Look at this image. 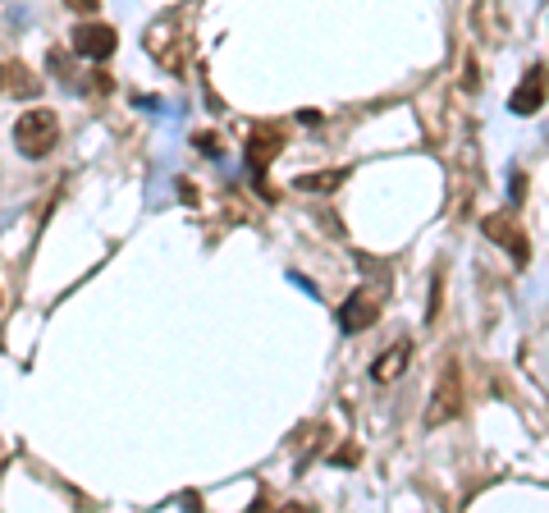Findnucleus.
<instances>
[{
	"label": "nucleus",
	"mask_w": 549,
	"mask_h": 513,
	"mask_svg": "<svg viewBox=\"0 0 549 513\" xmlns=\"http://www.w3.org/2000/svg\"><path fill=\"white\" fill-rule=\"evenodd\" d=\"M14 147H19L28 161H42V156H51L55 147H60V120H55V110H28V115H19V124H14Z\"/></svg>",
	"instance_id": "f257e3e1"
},
{
	"label": "nucleus",
	"mask_w": 549,
	"mask_h": 513,
	"mask_svg": "<svg viewBox=\"0 0 549 513\" xmlns=\"http://www.w3.org/2000/svg\"><path fill=\"white\" fill-rule=\"evenodd\" d=\"M463 413V376H458V367H444V376H440V385H435V404H431V413H426V422L431 426H444L449 417H458Z\"/></svg>",
	"instance_id": "f03ea898"
},
{
	"label": "nucleus",
	"mask_w": 549,
	"mask_h": 513,
	"mask_svg": "<svg viewBox=\"0 0 549 513\" xmlns=\"http://www.w3.org/2000/svg\"><path fill=\"white\" fill-rule=\"evenodd\" d=\"M115 46H119V33L110 23H78L74 28V51L83 55V60H110Z\"/></svg>",
	"instance_id": "7ed1b4c3"
},
{
	"label": "nucleus",
	"mask_w": 549,
	"mask_h": 513,
	"mask_svg": "<svg viewBox=\"0 0 549 513\" xmlns=\"http://www.w3.org/2000/svg\"><path fill=\"white\" fill-rule=\"evenodd\" d=\"M37 92H42V78H37L33 69L23 65V60H5V65H0V97L33 101Z\"/></svg>",
	"instance_id": "20e7f679"
},
{
	"label": "nucleus",
	"mask_w": 549,
	"mask_h": 513,
	"mask_svg": "<svg viewBox=\"0 0 549 513\" xmlns=\"http://www.w3.org/2000/svg\"><path fill=\"white\" fill-rule=\"evenodd\" d=\"M485 234L504 243V248L513 252V262H517V266H527V262H531V243H527V234L517 230V220H508V216H490V220H485Z\"/></svg>",
	"instance_id": "39448f33"
},
{
	"label": "nucleus",
	"mask_w": 549,
	"mask_h": 513,
	"mask_svg": "<svg viewBox=\"0 0 549 513\" xmlns=\"http://www.w3.org/2000/svg\"><path fill=\"white\" fill-rule=\"evenodd\" d=\"M508 106L517 110V115H536L540 106H545V65H536L527 78H522V88L513 92V101Z\"/></svg>",
	"instance_id": "423d86ee"
},
{
	"label": "nucleus",
	"mask_w": 549,
	"mask_h": 513,
	"mask_svg": "<svg viewBox=\"0 0 549 513\" xmlns=\"http://www.w3.org/2000/svg\"><path fill=\"white\" fill-rule=\"evenodd\" d=\"M280 147H284V133H280V129H257V133H252V147H248L252 170L261 175L270 156H280Z\"/></svg>",
	"instance_id": "0eeeda50"
},
{
	"label": "nucleus",
	"mask_w": 549,
	"mask_h": 513,
	"mask_svg": "<svg viewBox=\"0 0 549 513\" xmlns=\"http://www.w3.org/2000/svg\"><path fill=\"white\" fill-rule=\"evenodd\" d=\"M408 353H412V344H408V339H399L389 353H380V362L371 367V376H376V381H394V376L408 367Z\"/></svg>",
	"instance_id": "6e6552de"
},
{
	"label": "nucleus",
	"mask_w": 549,
	"mask_h": 513,
	"mask_svg": "<svg viewBox=\"0 0 549 513\" xmlns=\"http://www.w3.org/2000/svg\"><path fill=\"white\" fill-rule=\"evenodd\" d=\"M376 321V303L371 298H353V303H344V330H366Z\"/></svg>",
	"instance_id": "1a4fd4ad"
},
{
	"label": "nucleus",
	"mask_w": 549,
	"mask_h": 513,
	"mask_svg": "<svg viewBox=\"0 0 549 513\" xmlns=\"http://www.w3.org/2000/svg\"><path fill=\"white\" fill-rule=\"evenodd\" d=\"M344 175H316V179H302V188H334Z\"/></svg>",
	"instance_id": "9d476101"
},
{
	"label": "nucleus",
	"mask_w": 549,
	"mask_h": 513,
	"mask_svg": "<svg viewBox=\"0 0 549 513\" xmlns=\"http://www.w3.org/2000/svg\"><path fill=\"white\" fill-rule=\"evenodd\" d=\"M69 5H74V10H83V14H87V10L97 14V0H69Z\"/></svg>",
	"instance_id": "9b49d317"
}]
</instances>
